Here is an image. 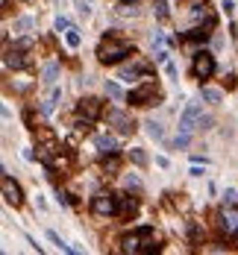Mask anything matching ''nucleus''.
Returning a JSON list of instances; mask_svg holds the SVG:
<instances>
[{"mask_svg": "<svg viewBox=\"0 0 238 255\" xmlns=\"http://www.w3.org/2000/svg\"><path fill=\"white\" fill-rule=\"evenodd\" d=\"M136 47H133V41L130 38H121V35H106L100 41V47H97V62L100 64H118L121 59H127L130 53H133Z\"/></svg>", "mask_w": 238, "mask_h": 255, "instance_id": "1", "label": "nucleus"}, {"mask_svg": "<svg viewBox=\"0 0 238 255\" xmlns=\"http://www.w3.org/2000/svg\"><path fill=\"white\" fill-rule=\"evenodd\" d=\"M153 250H159L153 226H138L136 232L121 238V253H153Z\"/></svg>", "mask_w": 238, "mask_h": 255, "instance_id": "2", "label": "nucleus"}, {"mask_svg": "<svg viewBox=\"0 0 238 255\" xmlns=\"http://www.w3.org/2000/svg\"><path fill=\"white\" fill-rule=\"evenodd\" d=\"M133 106H141V109H147V106H156L159 103V88H156V82H150V79H144L141 85H136L130 97H127Z\"/></svg>", "mask_w": 238, "mask_h": 255, "instance_id": "3", "label": "nucleus"}, {"mask_svg": "<svg viewBox=\"0 0 238 255\" xmlns=\"http://www.w3.org/2000/svg\"><path fill=\"white\" fill-rule=\"evenodd\" d=\"M91 211L97 217H118V193H97L91 199Z\"/></svg>", "mask_w": 238, "mask_h": 255, "instance_id": "4", "label": "nucleus"}, {"mask_svg": "<svg viewBox=\"0 0 238 255\" xmlns=\"http://www.w3.org/2000/svg\"><path fill=\"white\" fill-rule=\"evenodd\" d=\"M191 73H194L197 79H209V76L215 73V56H212L209 50H197V53H194V62H191Z\"/></svg>", "mask_w": 238, "mask_h": 255, "instance_id": "5", "label": "nucleus"}, {"mask_svg": "<svg viewBox=\"0 0 238 255\" xmlns=\"http://www.w3.org/2000/svg\"><path fill=\"white\" fill-rule=\"evenodd\" d=\"M200 124H203L200 103H188V106H185V112L179 115V129H182V132H194Z\"/></svg>", "mask_w": 238, "mask_h": 255, "instance_id": "6", "label": "nucleus"}, {"mask_svg": "<svg viewBox=\"0 0 238 255\" xmlns=\"http://www.w3.org/2000/svg\"><path fill=\"white\" fill-rule=\"evenodd\" d=\"M77 115H79L82 121H91V124H94L103 115V103L97 97H82V100L77 103Z\"/></svg>", "mask_w": 238, "mask_h": 255, "instance_id": "7", "label": "nucleus"}, {"mask_svg": "<svg viewBox=\"0 0 238 255\" xmlns=\"http://www.w3.org/2000/svg\"><path fill=\"white\" fill-rule=\"evenodd\" d=\"M221 229L230 235V238H238V202H224V211H221Z\"/></svg>", "mask_w": 238, "mask_h": 255, "instance_id": "8", "label": "nucleus"}, {"mask_svg": "<svg viewBox=\"0 0 238 255\" xmlns=\"http://www.w3.org/2000/svg\"><path fill=\"white\" fill-rule=\"evenodd\" d=\"M0 185H3V199H6L9 205H15V208H18V205L24 202V193H21L18 182H15L9 173H3V182H0Z\"/></svg>", "mask_w": 238, "mask_h": 255, "instance_id": "9", "label": "nucleus"}, {"mask_svg": "<svg viewBox=\"0 0 238 255\" xmlns=\"http://www.w3.org/2000/svg\"><path fill=\"white\" fill-rule=\"evenodd\" d=\"M109 124L118 129L121 135H130V132H136V121H133L127 112H121V109H112V112H109Z\"/></svg>", "mask_w": 238, "mask_h": 255, "instance_id": "10", "label": "nucleus"}, {"mask_svg": "<svg viewBox=\"0 0 238 255\" xmlns=\"http://www.w3.org/2000/svg\"><path fill=\"white\" fill-rule=\"evenodd\" d=\"M3 64H6V70H21V67H27V64H30V56H27V50L15 47V50H6Z\"/></svg>", "mask_w": 238, "mask_h": 255, "instance_id": "11", "label": "nucleus"}, {"mask_svg": "<svg viewBox=\"0 0 238 255\" xmlns=\"http://www.w3.org/2000/svg\"><path fill=\"white\" fill-rule=\"evenodd\" d=\"M138 208V202L127 193H118V217H133Z\"/></svg>", "mask_w": 238, "mask_h": 255, "instance_id": "12", "label": "nucleus"}, {"mask_svg": "<svg viewBox=\"0 0 238 255\" xmlns=\"http://www.w3.org/2000/svg\"><path fill=\"white\" fill-rule=\"evenodd\" d=\"M94 144H97V150H100L103 156H115L118 153V138L115 135H100Z\"/></svg>", "mask_w": 238, "mask_h": 255, "instance_id": "13", "label": "nucleus"}, {"mask_svg": "<svg viewBox=\"0 0 238 255\" xmlns=\"http://www.w3.org/2000/svg\"><path fill=\"white\" fill-rule=\"evenodd\" d=\"M141 73H147V67H141V64H136V67H130V64H127V67H121L118 79H124V82H136V79L141 76Z\"/></svg>", "mask_w": 238, "mask_h": 255, "instance_id": "14", "label": "nucleus"}, {"mask_svg": "<svg viewBox=\"0 0 238 255\" xmlns=\"http://www.w3.org/2000/svg\"><path fill=\"white\" fill-rule=\"evenodd\" d=\"M59 100H62V88H53V91L47 94V100L41 103V112H44V115H50V112L56 109V103H59Z\"/></svg>", "mask_w": 238, "mask_h": 255, "instance_id": "15", "label": "nucleus"}, {"mask_svg": "<svg viewBox=\"0 0 238 255\" xmlns=\"http://www.w3.org/2000/svg\"><path fill=\"white\" fill-rule=\"evenodd\" d=\"M56 76H59V64H56V62L44 64V70H41V82H47V85H53V82H56Z\"/></svg>", "mask_w": 238, "mask_h": 255, "instance_id": "16", "label": "nucleus"}, {"mask_svg": "<svg viewBox=\"0 0 238 255\" xmlns=\"http://www.w3.org/2000/svg\"><path fill=\"white\" fill-rule=\"evenodd\" d=\"M65 41H68V47H74V50H77V47L82 44V35H79V30H77V27H68V30H65Z\"/></svg>", "mask_w": 238, "mask_h": 255, "instance_id": "17", "label": "nucleus"}, {"mask_svg": "<svg viewBox=\"0 0 238 255\" xmlns=\"http://www.w3.org/2000/svg\"><path fill=\"white\" fill-rule=\"evenodd\" d=\"M153 15L159 18V21H165L170 15V9H168V0H153Z\"/></svg>", "mask_w": 238, "mask_h": 255, "instance_id": "18", "label": "nucleus"}, {"mask_svg": "<svg viewBox=\"0 0 238 255\" xmlns=\"http://www.w3.org/2000/svg\"><path fill=\"white\" fill-rule=\"evenodd\" d=\"M203 100L212 103V106H218V103L224 100V91H221V88H203Z\"/></svg>", "mask_w": 238, "mask_h": 255, "instance_id": "19", "label": "nucleus"}, {"mask_svg": "<svg viewBox=\"0 0 238 255\" xmlns=\"http://www.w3.org/2000/svg\"><path fill=\"white\" fill-rule=\"evenodd\" d=\"M127 159L133 161V164H138V167H144V164H147V156H144V150H141V147H133V150L127 153Z\"/></svg>", "mask_w": 238, "mask_h": 255, "instance_id": "20", "label": "nucleus"}, {"mask_svg": "<svg viewBox=\"0 0 238 255\" xmlns=\"http://www.w3.org/2000/svg\"><path fill=\"white\" fill-rule=\"evenodd\" d=\"M12 30H15V35H24V32H30V30H33V18H18Z\"/></svg>", "mask_w": 238, "mask_h": 255, "instance_id": "21", "label": "nucleus"}, {"mask_svg": "<svg viewBox=\"0 0 238 255\" xmlns=\"http://www.w3.org/2000/svg\"><path fill=\"white\" fill-rule=\"evenodd\" d=\"M106 94L112 97V100H124V88L118 82H106Z\"/></svg>", "mask_w": 238, "mask_h": 255, "instance_id": "22", "label": "nucleus"}, {"mask_svg": "<svg viewBox=\"0 0 238 255\" xmlns=\"http://www.w3.org/2000/svg\"><path fill=\"white\" fill-rule=\"evenodd\" d=\"M188 144H191V132H182V129H179V135L173 138V147H179V150H185Z\"/></svg>", "mask_w": 238, "mask_h": 255, "instance_id": "23", "label": "nucleus"}, {"mask_svg": "<svg viewBox=\"0 0 238 255\" xmlns=\"http://www.w3.org/2000/svg\"><path fill=\"white\" fill-rule=\"evenodd\" d=\"M124 185H127L130 191H141V179H138V176H124Z\"/></svg>", "mask_w": 238, "mask_h": 255, "instance_id": "24", "label": "nucleus"}, {"mask_svg": "<svg viewBox=\"0 0 238 255\" xmlns=\"http://www.w3.org/2000/svg\"><path fill=\"white\" fill-rule=\"evenodd\" d=\"M144 127H147V132H150V138H156V141L162 138V127H159V124H153V121H150V124H144Z\"/></svg>", "mask_w": 238, "mask_h": 255, "instance_id": "25", "label": "nucleus"}, {"mask_svg": "<svg viewBox=\"0 0 238 255\" xmlns=\"http://www.w3.org/2000/svg\"><path fill=\"white\" fill-rule=\"evenodd\" d=\"M103 170H106V173H118V159H115V156H112V159H106V161H103Z\"/></svg>", "mask_w": 238, "mask_h": 255, "instance_id": "26", "label": "nucleus"}, {"mask_svg": "<svg viewBox=\"0 0 238 255\" xmlns=\"http://www.w3.org/2000/svg\"><path fill=\"white\" fill-rule=\"evenodd\" d=\"M224 202H230V205L238 202V191H236V188H227V191H224Z\"/></svg>", "mask_w": 238, "mask_h": 255, "instance_id": "27", "label": "nucleus"}, {"mask_svg": "<svg viewBox=\"0 0 238 255\" xmlns=\"http://www.w3.org/2000/svg\"><path fill=\"white\" fill-rule=\"evenodd\" d=\"M71 27V21L68 18H56V32H65Z\"/></svg>", "mask_w": 238, "mask_h": 255, "instance_id": "28", "label": "nucleus"}, {"mask_svg": "<svg viewBox=\"0 0 238 255\" xmlns=\"http://www.w3.org/2000/svg\"><path fill=\"white\" fill-rule=\"evenodd\" d=\"M15 47H21V50H30V47H33V38H21Z\"/></svg>", "mask_w": 238, "mask_h": 255, "instance_id": "29", "label": "nucleus"}, {"mask_svg": "<svg viewBox=\"0 0 238 255\" xmlns=\"http://www.w3.org/2000/svg\"><path fill=\"white\" fill-rule=\"evenodd\" d=\"M221 9H224L227 15H233V9H236V6H233V0H224V3H221Z\"/></svg>", "mask_w": 238, "mask_h": 255, "instance_id": "30", "label": "nucleus"}, {"mask_svg": "<svg viewBox=\"0 0 238 255\" xmlns=\"http://www.w3.org/2000/svg\"><path fill=\"white\" fill-rule=\"evenodd\" d=\"M165 73H168V76H176V67H173L170 62H165Z\"/></svg>", "mask_w": 238, "mask_h": 255, "instance_id": "31", "label": "nucleus"}, {"mask_svg": "<svg viewBox=\"0 0 238 255\" xmlns=\"http://www.w3.org/2000/svg\"><path fill=\"white\" fill-rule=\"evenodd\" d=\"M121 3H138V0H121Z\"/></svg>", "mask_w": 238, "mask_h": 255, "instance_id": "32", "label": "nucleus"}]
</instances>
